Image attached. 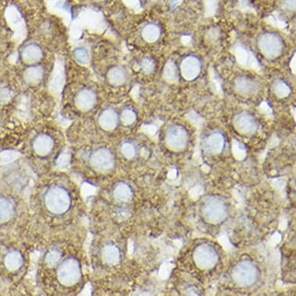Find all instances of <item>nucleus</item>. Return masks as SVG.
Segmentation results:
<instances>
[{
	"mask_svg": "<svg viewBox=\"0 0 296 296\" xmlns=\"http://www.w3.org/2000/svg\"><path fill=\"white\" fill-rule=\"evenodd\" d=\"M258 48L268 58H276L283 53L285 43L282 36L272 32L261 34L258 42Z\"/></svg>",
	"mask_w": 296,
	"mask_h": 296,
	"instance_id": "f257e3e1",
	"label": "nucleus"
},
{
	"mask_svg": "<svg viewBox=\"0 0 296 296\" xmlns=\"http://www.w3.org/2000/svg\"><path fill=\"white\" fill-rule=\"evenodd\" d=\"M45 203L48 210L53 213L62 214L69 209L71 197L65 189L56 186L47 192Z\"/></svg>",
	"mask_w": 296,
	"mask_h": 296,
	"instance_id": "f03ea898",
	"label": "nucleus"
},
{
	"mask_svg": "<svg viewBox=\"0 0 296 296\" xmlns=\"http://www.w3.org/2000/svg\"><path fill=\"white\" fill-rule=\"evenodd\" d=\"M58 279L63 285H73L81 278L80 263L73 258L64 261L58 269Z\"/></svg>",
	"mask_w": 296,
	"mask_h": 296,
	"instance_id": "7ed1b4c3",
	"label": "nucleus"
},
{
	"mask_svg": "<svg viewBox=\"0 0 296 296\" xmlns=\"http://www.w3.org/2000/svg\"><path fill=\"white\" fill-rule=\"evenodd\" d=\"M233 276L236 283L242 286H250L254 283L258 276L256 267L249 261L238 263L233 271Z\"/></svg>",
	"mask_w": 296,
	"mask_h": 296,
	"instance_id": "20e7f679",
	"label": "nucleus"
},
{
	"mask_svg": "<svg viewBox=\"0 0 296 296\" xmlns=\"http://www.w3.org/2000/svg\"><path fill=\"white\" fill-rule=\"evenodd\" d=\"M195 260L200 268L208 269L215 266L218 262V254L212 246L202 244L195 250Z\"/></svg>",
	"mask_w": 296,
	"mask_h": 296,
	"instance_id": "39448f33",
	"label": "nucleus"
},
{
	"mask_svg": "<svg viewBox=\"0 0 296 296\" xmlns=\"http://www.w3.org/2000/svg\"><path fill=\"white\" fill-rule=\"evenodd\" d=\"M189 134L187 130L180 125L171 126L166 133V142L171 148L182 150L187 145Z\"/></svg>",
	"mask_w": 296,
	"mask_h": 296,
	"instance_id": "423d86ee",
	"label": "nucleus"
},
{
	"mask_svg": "<svg viewBox=\"0 0 296 296\" xmlns=\"http://www.w3.org/2000/svg\"><path fill=\"white\" fill-rule=\"evenodd\" d=\"M203 212L209 221L219 223L225 218L227 215V207L224 202L220 199H209L205 203Z\"/></svg>",
	"mask_w": 296,
	"mask_h": 296,
	"instance_id": "0eeeda50",
	"label": "nucleus"
},
{
	"mask_svg": "<svg viewBox=\"0 0 296 296\" xmlns=\"http://www.w3.org/2000/svg\"><path fill=\"white\" fill-rule=\"evenodd\" d=\"M181 75L187 81H193L202 71L201 60L197 56L189 55L181 62Z\"/></svg>",
	"mask_w": 296,
	"mask_h": 296,
	"instance_id": "6e6552de",
	"label": "nucleus"
},
{
	"mask_svg": "<svg viewBox=\"0 0 296 296\" xmlns=\"http://www.w3.org/2000/svg\"><path fill=\"white\" fill-rule=\"evenodd\" d=\"M91 163L98 171H108L114 165V157L109 150L100 148L94 151L91 157Z\"/></svg>",
	"mask_w": 296,
	"mask_h": 296,
	"instance_id": "1a4fd4ad",
	"label": "nucleus"
},
{
	"mask_svg": "<svg viewBox=\"0 0 296 296\" xmlns=\"http://www.w3.org/2000/svg\"><path fill=\"white\" fill-rule=\"evenodd\" d=\"M235 90L243 96H252L258 92L259 84L250 77L242 75L238 77L234 82Z\"/></svg>",
	"mask_w": 296,
	"mask_h": 296,
	"instance_id": "9d476101",
	"label": "nucleus"
},
{
	"mask_svg": "<svg viewBox=\"0 0 296 296\" xmlns=\"http://www.w3.org/2000/svg\"><path fill=\"white\" fill-rule=\"evenodd\" d=\"M97 95L95 91L89 88L82 89L75 97V104L78 109L83 111H89L95 106Z\"/></svg>",
	"mask_w": 296,
	"mask_h": 296,
	"instance_id": "9b49d317",
	"label": "nucleus"
},
{
	"mask_svg": "<svg viewBox=\"0 0 296 296\" xmlns=\"http://www.w3.org/2000/svg\"><path fill=\"white\" fill-rule=\"evenodd\" d=\"M235 125L242 133H252L256 130L258 124L253 115L242 112L235 117Z\"/></svg>",
	"mask_w": 296,
	"mask_h": 296,
	"instance_id": "f8f14e48",
	"label": "nucleus"
},
{
	"mask_svg": "<svg viewBox=\"0 0 296 296\" xmlns=\"http://www.w3.org/2000/svg\"><path fill=\"white\" fill-rule=\"evenodd\" d=\"M119 123V115L114 109L107 108L98 116V124L106 130H113Z\"/></svg>",
	"mask_w": 296,
	"mask_h": 296,
	"instance_id": "ddd939ff",
	"label": "nucleus"
},
{
	"mask_svg": "<svg viewBox=\"0 0 296 296\" xmlns=\"http://www.w3.org/2000/svg\"><path fill=\"white\" fill-rule=\"evenodd\" d=\"M54 140L48 134H41L36 136L33 142V149L41 156L49 154L54 147Z\"/></svg>",
	"mask_w": 296,
	"mask_h": 296,
	"instance_id": "4468645a",
	"label": "nucleus"
},
{
	"mask_svg": "<svg viewBox=\"0 0 296 296\" xmlns=\"http://www.w3.org/2000/svg\"><path fill=\"white\" fill-rule=\"evenodd\" d=\"M21 55L26 63H36L43 57V50L36 44H29L22 50Z\"/></svg>",
	"mask_w": 296,
	"mask_h": 296,
	"instance_id": "2eb2a0df",
	"label": "nucleus"
},
{
	"mask_svg": "<svg viewBox=\"0 0 296 296\" xmlns=\"http://www.w3.org/2000/svg\"><path fill=\"white\" fill-rule=\"evenodd\" d=\"M225 138L220 132L211 133L206 141V148L212 154H220L224 150Z\"/></svg>",
	"mask_w": 296,
	"mask_h": 296,
	"instance_id": "dca6fc26",
	"label": "nucleus"
},
{
	"mask_svg": "<svg viewBox=\"0 0 296 296\" xmlns=\"http://www.w3.org/2000/svg\"><path fill=\"white\" fill-rule=\"evenodd\" d=\"M235 56L238 62L244 66L256 68L258 67V62L254 55L250 50L244 46L236 47L234 50Z\"/></svg>",
	"mask_w": 296,
	"mask_h": 296,
	"instance_id": "f3484780",
	"label": "nucleus"
},
{
	"mask_svg": "<svg viewBox=\"0 0 296 296\" xmlns=\"http://www.w3.org/2000/svg\"><path fill=\"white\" fill-rule=\"evenodd\" d=\"M107 77L111 84L113 86H121L127 82V72L124 68L115 66L109 69Z\"/></svg>",
	"mask_w": 296,
	"mask_h": 296,
	"instance_id": "a211bd4d",
	"label": "nucleus"
},
{
	"mask_svg": "<svg viewBox=\"0 0 296 296\" xmlns=\"http://www.w3.org/2000/svg\"><path fill=\"white\" fill-rule=\"evenodd\" d=\"M160 27L155 24H148L144 26L141 31V36L145 42L148 43H154L160 38Z\"/></svg>",
	"mask_w": 296,
	"mask_h": 296,
	"instance_id": "6ab92c4d",
	"label": "nucleus"
},
{
	"mask_svg": "<svg viewBox=\"0 0 296 296\" xmlns=\"http://www.w3.org/2000/svg\"><path fill=\"white\" fill-rule=\"evenodd\" d=\"M45 75V70L40 65H33L27 68L24 73V78L27 83L36 84L40 83Z\"/></svg>",
	"mask_w": 296,
	"mask_h": 296,
	"instance_id": "aec40b11",
	"label": "nucleus"
},
{
	"mask_svg": "<svg viewBox=\"0 0 296 296\" xmlns=\"http://www.w3.org/2000/svg\"><path fill=\"white\" fill-rule=\"evenodd\" d=\"M14 213V205L11 200L0 198V222L8 221Z\"/></svg>",
	"mask_w": 296,
	"mask_h": 296,
	"instance_id": "412c9836",
	"label": "nucleus"
},
{
	"mask_svg": "<svg viewBox=\"0 0 296 296\" xmlns=\"http://www.w3.org/2000/svg\"><path fill=\"white\" fill-rule=\"evenodd\" d=\"M103 256L106 263L109 265H115L120 260L121 253L120 250L116 246L113 244L106 245L103 250Z\"/></svg>",
	"mask_w": 296,
	"mask_h": 296,
	"instance_id": "4be33fe9",
	"label": "nucleus"
},
{
	"mask_svg": "<svg viewBox=\"0 0 296 296\" xmlns=\"http://www.w3.org/2000/svg\"><path fill=\"white\" fill-rule=\"evenodd\" d=\"M23 264V256L18 251H11L5 258V265L10 271H16Z\"/></svg>",
	"mask_w": 296,
	"mask_h": 296,
	"instance_id": "5701e85b",
	"label": "nucleus"
},
{
	"mask_svg": "<svg viewBox=\"0 0 296 296\" xmlns=\"http://www.w3.org/2000/svg\"><path fill=\"white\" fill-rule=\"evenodd\" d=\"M272 90L279 98H286L291 95V89L289 85L282 80H277L273 83Z\"/></svg>",
	"mask_w": 296,
	"mask_h": 296,
	"instance_id": "b1692460",
	"label": "nucleus"
},
{
	"mask_svg": "<svg viewBox=\"0 0 296 296\" xmlns=\"http://www.w3.org/2000/svg\"><path fill=\"white\" fill-rule=\"evenodd\" d=\"M132 193L131 189L127 185L124 183H121L115 188L114 197L121 202H128L131 200Z\"/></svg>",
	"mask_w": 296,
	"mask_h": 296,
	"instance_id": "393cba45",
	"label": "nucleus"
},
{
	"mask_svg": "<svg viewBox=\"0 0 296 296\" xmlns=\"http://www.w3.org/2000/svg\"><path fill=\"white\" fill-rule=\"evenodd\" d=\"M164 78L169 83H174L177 80L179 76V70L177 65L173 61H168L165 64L164 68Z\"/></svg>",
	"mask_w": 296,
	"mask_h": 296,
	"instance_id": "a878e982",
	"label": "nucleus"
},
{
	"mask_svg": "<svg viewBox=\"0 0 296 296\" xmlns=\"http://www.w3.org/2000/svg\"><path fill=\"white\" fill-rule=\"evenodd\" d=\"M74 57L78 63L86 65L89 62V53L86 48L80 47L74 51Z\"/></svg>",
	"mask_w": 296,
	"mask_h": 296,
	"instance_id": "bb28decb",
	"label": "nucleus"
},
{
	"mask_svg": "<svg viewBox=\"0 0 296 296\" xmlns=\"http://www.w3.org/2000/svg\"><path fill=\"white\" fill-rule=\"evenodd\" d=\"M121 120L126 125H131L136 121V114L134 111L131 109H126L123 111L121 115Z\"/></svg>",
	"mask_w": 296,
	"mask_h": 296,
	"instance_id": "cd10ccee",
	"label": "nucleus"
},
{
	"mask_svg": "<svg viewBox=\"0 0 296 296\" xmlns=\"http://www.w3.org/2000/svg\"><path fill=\"white\" fill-rule=\"evenodd\" d=\"M121 152H122L124 157L128 159H131L136 154V148L131 143L126 142L123 144L122 147H121Z\"/></svg>",
	"mask_w": 296,
	"mask_h": 296,
	"instance_id": "c85d7f7f",
	"label": "nucleus"
},
{
	"mask_svg": "<svg viewBox=\"0 0 296 296\" xmlns=\"http://www.w3.org/2000/svg\"><path fill=\"white\" fill-rule=\"evenodd\" d=\"M154 61L152 59L147 58L143 59L142 62H141V68H142L143 71L146 74H150V73L154 71Z\"/></svg>",
	"mask_w": 296,
	"mask_h": 296,
	"instance_id": "c756f323",
	"label": "nucleus"
},
{
	"mask_svg": "<svg viewBox=\"0 0 296 296\" xmlns=\"http://www.w3.org/2000/svg\"><path fill=\"white\" fill-rule=\"evenodd\" d=\"M61 258V254L57 250H51L47 255L46 262L51 266H54L59 262Z\"/></svg>",
	"mask_w": 296,
	"mask_h": 296,
	"instance_id": "7c9ffc66",
	"label": "nucleus"
},
{
	"mask_svg": "<svg viewBox=\"0 0 296 296\" xmlns=\"http://www.w3.org/2000/svg\"><path fill=\"white\" fill-rule=\"evenodd\" d=\"M296 0H283L282 7L288 11H294L296 7Z\"/></svg>",
	"mask_w": 296,
	"mask_h": 296,
	"instance_id": "2f4dec72",
	"label": "nucleus"
},
{
	"mask_svg": "<svg viewBox=\"0 0 296 296\" xmlns=\"http://www.w3.org/2000/svg\"><path fill=\"white\" fill-rule=\"evenodd\" d=\"M125 2L130 7H137L139 6V0H125Z\"/></svg>",
	"mask_w": 296,
	"mask_h": 296,
	"instance_id": "473e14b6",
	"label": "nucleus"
}]
</instances>
